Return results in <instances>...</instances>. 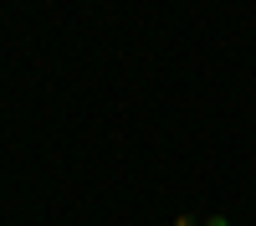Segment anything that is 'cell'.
<instances>
[{
    "label": "cell",
    "mask_w": 256,
    "mask_h": 226,
    "mask_svg": "<svg viewBox=\"0 0 256 226\" xmlns=\"http://www.w3.org/2000/svg\"><path fill=\"white\" fill-rule=\"evenodd\" d=\"M174 226H200V216H190V211H184V216H174Z\"/></svg>",
    "instance_id": "cell-1"
},
{
    "label": "cell",
    "mask_w": 256,
    "mask_h": 226,
    "mask_svg": "<svg viewBox=\"0 0 256 226\" xmlns=\"http://www.w3.org/2000/svg\"><path fill=\"white\" fill-rule=\"evenodd\" d=\"M200 226H230V221H226V216H205Z\"/></svg>",
    "instance_id": "cell-2"
}]
</instances>
